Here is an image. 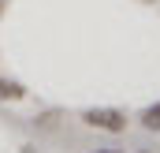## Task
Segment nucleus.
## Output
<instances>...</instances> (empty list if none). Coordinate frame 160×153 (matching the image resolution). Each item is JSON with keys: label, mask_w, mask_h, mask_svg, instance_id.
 <instances>
[{"label": "nucleus", "mask_w": 160, "mask_h": 153, "mask_svg": "<svg viewBox=\"0 0 160 153\" xmlns=\"http://www.w3.org/2000/svg\"><path fill=\"white\" fill-rule=\"evenodd\" d=\"M138 119H142V127H145V131H160V101H157V105H149Z\"/></svg>", "instance_id": "nucleus-3"}, {"label": "nucleus", "mask_w": 160, "mask_h": 153, "mask_svg": "<svg viewBox=\"0 0 160 153\" xmlns=\"http://www.w3.org/2000/svg\"><path fill=\"white\" fill-rule=\"evenodd\" d=\"M97 153H116V150H97Z\"/></svg>", "instance_id": "nucleus-4"}, {"label": "nucleus", "mask_w": 160, "mask_h": 153, "mask_svg": "<svg viewBox=\"0 0 160 153\" xmlns=\"http://www.w3.org/2000/svg\"><path fill=\"white\" fill-rule=\"evenodd\" d=\"M82 123L97 127V131H108V135H119V131H127V112H119V108H86Z\"/></svg>", "instance_id": "nucleus-1"}, {"label": "nucleus", "mask_w": 160, "mask_h": 153, "mask_svg": "<svg viewBox=\"0 0 160 153\" xmlns=\"http://www.w3.org/2000/svg\"><path fill=\"white\" fill-rule=\"evenodd\" d=\"M22 97H26L22 82H15V78H0V101H22Z\"/></svg>", "instance_id": "nucleus-2"}]
</instances>
